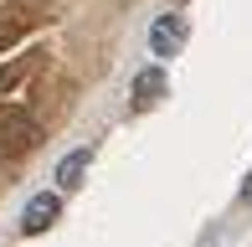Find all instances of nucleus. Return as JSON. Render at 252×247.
I'll list each match as a JSON object with an SVG mask.
<instances>
[{"instance_id":"f257e3e1","label":"nucleus","mask_w":252,"mask_h":247,"mask_svg":"<svg viewBox=\"0 0 252 247\" xmlns=\"http://www.w3.org/2000/svg\"><path fill=\"white\" fill-rule=\"evenodd\" d=\"M36 139H41V124L31 119L26 108H5V114H0V154H5V160L26 154Z\"/></svg>"},{"instance_id":"f03ea898","label":"nucleus","mask_w":252,"mask_h":247,"mask_svg":"<svg viewBox=\"0 0 252 247\" xmlns=\"http://www.w3.org/2000/svg\"><path fill=\"white\" fill-rule=\"evenodd\" d=\"M186 36H190V21L180 16V10H165V16H155V26H150V57H159V62L180 57Z\"/></svg>"},{"instance_id":"7ed1b4c3","label":"nucleus","mask_w":252,"mask_h":247,"mask_svg":"<svg viewBox=\"0 0 252 247\" xmlns=\"http://www.w3.org/2000/svg\"><path fill=\"white\" fill-rule=\"evenodd\" d=\"M57 216H62V190H41V196H31L26 206H21V232H26V237H41L47 227H57Z\"/></svg>"},{"instance_id":"20e7f679","label":"nucleus","mask_w":252,"mask_h":247,"mask_svg":"<svg viewBox=\"0 0 252 247\" xmlns=\"http://www.w3.org/2000/svg\"><path fill=\"white\" fill-rule=\"evenodd\" d=\"M88 165H93V150H72V154H62L57 160V190H77L83 185V175H88Z\"/></svg>"},{"instance_id":"39448f33","label":"nucleus","mask_w":252,"mask_h":247,"mask_svg":"<svg viewBox=\"0 0 252 247\" xmlns=\"http://www.w3.org/2000/svg\"><path fill=\"white\" fill-rule=\"evenodd\" d=\"M159 93H165V67H144L139 77H134V108H155L159 103Z\"/></svg>"},{"instance_id":"423d86ee","label":"nucleus","mask_w":252,"mask_h":247,"mask_svg":"<svg viewBox=\"0 0 252 247\" xmlns=\"http://www.w3.org/2000/svg\"><path fill=\"white\" fill-rule=\"evenodd\" d=\"M242 201H247V206H252V175H247V181H242Z\"/></svg>"}]
</instances>
